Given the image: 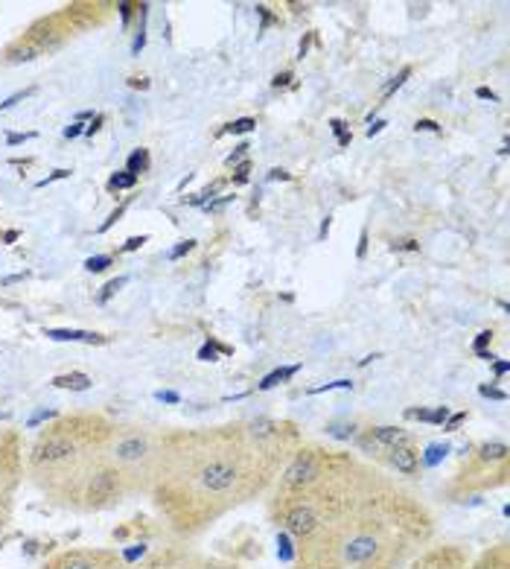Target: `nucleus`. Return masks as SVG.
<instances>
[{
  "instance_id": "f257e3e1",
  "label": "nucleus",
  "mask_w": 510,
  "mask_h": 569,
  "mask_svg": "<svg viewBox=\"0 0 510 569\" xmlns=\"http://www.w3.org/2000/svg\"><path fill=\"white\" fill-rule=\"evenodd\" d=\"M111 429L100 418H68L47 427L30 456L27 470L47 499L64 508H79V493L102 459L109 445Z\"/></svg>"
},
{
  "instance_id": "f03ea898",
  "label": "nucleus",
  "mask_w": 510,
  "mask_h": 569,
  "mask_svg": "<svg viewBox=\"0 0 510 569\" xmlns=\"http://www.w3.org/2000/svg\"><path fill=\"white\" fill-rule=\"evenodd\" d=\"M126 497H132L129 479L123 470L114 468L109 459H102L97 468L88 473L82 493H79L77 511H109V508L120 506Z\"/></svg>"
},
{
  "instance_id": "7ed1b4c3",
  "label": "nucleus",
  "mask_w": 510,
  "mask_h": 569,
  "mask_svg": "<svg viewBox=\"0 0 510 569\" xmlns=\"http://www.w3.org/2000/svg\"><path fill=\"white\" fill-rule=\"evenodd\" d=\"M330 470V461L321 456L318 450H301L294 456L292 461L287 465V470L280 473V485H278V499L283 497H294V493H303L307 488L321 479V476Z\"/></svg>"
},
{
  "instance_id": "20e7f679",
  "label": "nucleus",
  "mask_w": 510,
  "mask_h": 569,
  "mask_svg": "<svg viewBox=\"0 0 510 569\" xmlns=\"http://www.w3.org/2000/svg\"><path fill=\"white\" fill-rule=\"evenodd\" d=\"M41 569H129L123 555L111 549H64L53 555L50 561L41 563Z\"/></svg>"
},
{
  "instance_id": "39448f33",
  "label": "nucleus",
  "mask_w": 510,
  "mask_h": 569,
  "mask_svg": "<svg viewBox=\"0 0 510 569\" xmlns=\"http://www.w3.org/2000/svg\"><path fill=\"white\" fill-rule=\"evenodd\" d=\"M388 465H391L397 473L409 476V479H414V476L420 473V456L411 445L397 447V450H388Z\"/></svg>"
},
{
  "instance_id": "423d86ee",
  "label": "nucleus",
  "mask_w": 510,
  "mask_h": 569,
  "mask_svg": "<svg viewBox=\"0 0 510 569\" xmlns=\"http://www.w3.org/2000/svg\"><path fill=\"white\" fill-rule=\"evenodd\" d=\"M371 438L377 441L379 447H382V452L411 445V436L402 427H377V429H371Z\"/></svg>"
},
{
  "instance_id": "0eeeda50",
  "label": "nucleus",
  "mask_w": 510,
  "mask_h": 569,
  "mask_svg": "<svg viewBox=\"0 0 510 569\" xmlns=\"http://www.w3.org/2000/svg\"><path fill=\"white\" fill-rule=\"evenodd\" d=\"M479 461L481 465H502V461H508V445H504V441H490V445H481Z\"/></svg>"
},
{
  "instance_id": "6e6552de",
  "label": "nucleus",
  "mask_w": 510,
  "mask_h": 569,
  "mask_svg": "<svg viewBox=\"0 0 510 569\" xmlns=\"http://www.w3.org/2000/svg\"><path fill=\"white\" fill-rule=\"evenodd\" d=\"M47 336L56 342H106L102 336L86 333V330H47Z\"/></svg>"
},
{
  "instance_id": "1a4fd4ad",
  "label": "nucleus",
  "mask_w": 510,
  "mask_h": 569,
  "mask_svg": "<svg viewBox=\"0 0 510 569\" xmlns=\"http://www.w3.org/2000/svg\"><path fill=\"white\" fill-rule=\"evenodd\" d=\"M56 389H70V391H86L91 389V377L82 375V371H73V375H62L53 380Z\"/></svg>"
},
{
  "instance_id": "9d476101",
  "label": "nucleus",
  "mask_w": 510,
  "mask_h": 569,
  "mask_svg": "<svg viewBox=\"0 0 510 569\" xmlns=\"http://www.w3.org/2000/svg\"><path fill=\"white\" fill-rule=\"evenodd\" d=\"M301 371V366H289V368H278V371H271L269 377H263V382H260V389H274L278 382H287L289 377H294Z\"/></svg>"
},
{
  "instance_id": "9b49d317",
  "label": "nucleus",
  "mask_w": 510,
  "mask_h": 569,
  "mask_svg": "<svg viewBox=\"0 0 510 569\" xmlns=\"http://www.w3.org/2000/svg\"><path fill=\"white\" fill-rule=\"evenodd\" d=\"M9 522H12V493H0V543H3Z\"/></svg>"
},
{
  "instance_id": "f8f14e48",
  "label": "nucleus",
  "mask_w": 510,
  "mask_h": 569,
  "mask_svg": "<svg viewBox=\"0 0 510 569\" xmlns=\"http://www.w3.org/2000/svg\"><path fill=\"white\" fill-rule=\"evenodd\" d=\"M149 170V152L147 149H134L132 156H129V164H126V172H132V176H140V172Z\"/></svg>"
},
{
  "instance_id": "ddd939ff",
  "label": "nucleus",
  "mask_w": 510,
  "mask_h": 569,
  "mask_svg": "<svg viewBox=\"0 0 510 569\" xmlns=\"http://www.w3.org/2000/svg\"><path fill=\"white\" fill-rule=\"evenodd\" d=\"M409 418H420V421H429V423H443L449 418V409L447 406L434 409V412H426V409H409Z\"/></svg>"
},
{
  "instance_id": "4468645a",
  "label": "nucleus",
  "mask_w": 510,
  "mask_h": 569,
  "mask_svg": "<svg viewBox=\"0 0 510 569\" xmlns=\"http://www.w3.org/2000/svg\"><path fill=\"white\" fill-rule=\"evenodd\" d=\"M134 184H138V176H132V172H126V170L114 172L109 181L111 190H129V188H134Z\"/></svg>"
},
{
  "instance_id": "2eb2a0df",
  "label": "nucleus",
  "mask_w": 510,
  "mask_h": 569,
  "mask_svg": "<svg viewBox=\"0 0 510 569\" xmlns=\"http://www.w3.org/2000/svg\"><path fill=\"white\" fill-rule=\"evenodd\" d=\"M411 77V68H402L400 73H397L394 79H391V82H388V86H382V91H379V97H382V100H388V97L394 94L397 88H402L406 86V79Z\"/></svg>"
},
{
  "instance_id": "dca6fc26",
  "label": "nucleus",
  "mask_w": 510,
  "mask_h": 569,
  "mask_svg": "<svg viewBox=\"0 0 510 569\" xmlns=\"http://www.w3.org/2000/svg\"><path fill=\"white\" fill-rule=\"evenodd\" d=\"M447 452H449L447 445H432V447H429V450H426L423 461H426V465H429V468H432V465H438V461H441L443 456H447Z\"/></svg>"
},
{
  "instance_id": "f3484780",
  "label": "nucleus",
  "mask_w": 510,
  "mask_h": 569,
  "mask_svg": "<svg viewBox=\"0 0 510 569\" xmlns=\"http://www.w3.org/2000/svg\"><path fill=\"white\" fill-rule=\"evenodd\" d=\"M254 126H257L254 118H240V120H233V123L228 126V132H231V134H248L251 129H254Z\"/></svg>"
},
{
  "instance_id": "a211bd4d",
  "label": "nucleus",
  "mask_w": 510,
  "mask_h": 569,
  "mask_svg": "<svg viewBox=\"0 0 510 569\" xmlns=\"http://www.w3.org/2000/svg\"><path fill=\"white\" fill-rule=\"evenodd\" d=\"M109 266H111V254H100V258L86 260L88 272H102V269H109Z\"/></svg>"
},
{
  "instance_id": "6ab92c4d",
  "label": "nucleus",
  "mask_w": 510,
  "mask_h": 569,
  "mask_svg": "<svg viewBox=\"0 0 510 569\" xmlns=\"http://www.w3.org/2000/svg\"><path fill=\"white\" fill-rule=\"evenodd\" d=\"M217 351L228 353V348H222V345H219V342H208L199 351V359H204V362H213V359H217Z\"/></svg>"
},
{
  "instance_id": "aec40b11",
  "label": "nucleus",
  "mask_w": 510,
  "mask_h": 569,
  "mask_svg": "<svg viewBox=\"0 0 510 569\" xmlns=\"http://www.w3.org/2000/svg\"><path fill=\"white\" fill-rule=\"evenodd\" d=\"M123 283H126V278H117V281L106 283V287H102V292H100V296H97V301H100V305H102V301H109V298L114 296L117 289L123 287Z\"/></svg>"
},
{
  "instance_id": "412c9836",
  "label": "nucleus",
  "mask_w": 510,
  "mask_h": 569,
  "mask_svg": "<svg viewBox=\"0 0 510 569\" xmlns=\"http://www.w3.org/2000/svg\"><path fill=\"white\" fill-rule=\"evenodd\" d=\"M330 436H336V438H350L353 436V423H330Z\"/></svg>"
},
{
  "instance_id": "4be33fe9",
  "label": "nucleus",
  "mask_w": 510,
  "mask_h": 569,
  "mask_svg": "<svg viewBox=\"0 0 510 569\" xmlns=\"http://www.w3.org/2000/svg\"><path fill=\"white\" fill-rule=\"evenodd\" d=\"M196 249V240H187L181 242V246H176V249L170 251V260H178V258H184L187 251H193Z\"/></svg>"
},
{
  "instance_id": "5701e85b",
  "label": "nucleus",
  "mask_w": 510,
  "mask_h": 569,
  "mask_svg": "<svg viewBox=\"0 0 510 569\" xmlns=\"http://www.w3.org/2000/svg\"><path fill=\"white\" fill-rule=\"evenodd\" d=\"M353 382L350 380H336V382H327V386H318V389H312V395H321V391H330V389H350Z\"/></svg>"
},
{
  "instance_id": "b1692460",
  "label": "nucleus",
  "mask_w": 510,
  "mask_h": 569,
  "mask_svg": "<svg viewBox=\"0 0 510 569\" xmlns=\"http://www.w3.org/2000/svg\"><path fill=\"white\" fill-rule=\"evenodd\" d=\"M479 569H508V558H504V552H499V558H488V561L481 563Z\"/></svg>"
},
{
  "instance_id": "393cba45",
  "label": "nucleus",
  "mask_w": 510,
  "mask_h": 569,
  "mask_svg": "<svg viewBox=\"0 0 510 569\" xmlns=\"http://www.w3.org/2000/svg\"><path fill=\"white\" fill-rule=\"evenodd\" d=\"M246 152H248V143H240V147L233 149V156H228V167L240 164L242 158H246Z\"/></svg>"
},
{
  "instance_id": "a878e982",
  "label": "nucleus",
  "mask_w": 510,
  "mask_h": 569,
  "mask_svg": "<svg viewBox=\"0 0 510 569\" xmlns=\"http://www.w3.org/2000/svg\"><path fill=\"white\" fill-rule=\"evenodd\" d=\"M490 339H493V333H490V330H484V333H479V339H476V345H472V348H476V353L484 351V345H488Z\"/></svg>"
},
{
  "instance_id": "bb28decb",
  "label": "nucleus",
  "mask_w": 510,
  "mask_h": 569,
  "mask_svg": "<svg viewBox=\"0 0 510 569\" xmlns=\"http://www.w3.org/2000/svg\"><path fill=\"white\" fill-rule=\"evenodd\" d=\"M414 129H418V132H438L441 126L434 123V120H418V126H414Z\"/></svg>"
},
{
  "instance_id": "cd10ccee",
  "label": "nucleus",
  "mask_w": 510,
  "mask_h": 569,
  "mask_svg": "<svg viewBox=\"0 0 510 569\" xmlns=\"http://www.w3.org/2000/svg\"><path fill=\"white\" fill-rule=\"evenodd\" d=\"M400 249V251H418L420 246L414 240H400V242H394V251Z\"/></svg>"
},
{
  "instance_id": "c85d7f7f",
  "label": "nucleus",
  "mask_w": 510,
  "mask_h": 569,
  "mask_svg": "<svg viewBox=\"0 0 510 569\" xmlns=\"http://www.w3.org/2000/svg\"><path fill=\"white\" fill-rule=\"evenodd\" d=\"M481 395H484V398H493V400H504V391L490 389V386H484V389H481Z\"/></svg>"
},
{
  "instance_id": "c756f323",
  "label": "nucleus",
  "mask_w": 510,
  "mask_h": 569,
  "mask_svg": "<svg viewBox=\"0 0 510 569\" xmlns=\"http://www.w3.org/2000/svg\"><path fill=\"white\" fill-rule=\"evenodd\" d=\"M27 94H30V91H18V94L9 97L7 102H0V109H9V106H16V102H18V100H23V97H27Z\"/></svg>"
},
{
  "instance_id": "7c9ffc66",
  "label": "nucleus",
  "mask_w": 510,
  "mask_h": 569,
  "mask_svg": "<svg viewBox=\"0 0 510 569\" xmlns=\"http://www.w3.org/2000/svg\"><path fill=\"white\" fill-rule=\"evenodd\" d=\"M143 242H147V237H132V240L126 242L123 246V251H134V249H140V246H143Z\"/></svg>"
},
{
  "instance_id": "2f4dec72",
  "label": "nucleus",
  "mask_w": 510,
  "mask_h": 569,
  "mask_svg": "<svg viewBox=\"0 0 510 569\" xmlns=\"http://www.w3.org/2000/svg\"><path fill=\"white\" fill-rule=\"evenodd\" d=\"M467 421V415L461 412V415H452V418H449V423H447V429H456V427H461V423Z\"/></svg>"
},
{
  "instance_id": "473e14b6",
  "label": "nucleus",
  "mask_w": 510,
  "mask_h": 569,
  "mask_svg": "<svg viewBox=\"0 0 510 569\" xmlns=\"http://www.w3.org/2000/svg\"><path fill=\"white\" fill-rule=\"evenodd\" d=\"M79 134H82V126H79V123H73V126H68V129H64V138H79Z\"/></svg>"
},
{
  "instance_id": "72a5a7b5",
  "label": "nucleus",
  "mask_w": 510,
  "mask_h": 569,
  "mask_svg": "<svg viewBox=\"0 0 510 569\" xmlns=\"http://www.w3.org/2000/svg\"><path fill=\"white\" fill-rule=\"evenodd\" d=\"M158 398L167 400V403H178V400H181V398H178V395H176V391H158Z\"/></svg>"
},
{
  "instance_id": "f704fd0d",
  "label": "nucleus",
  "mask_w": 510,
  "mask_h": 569,
  "mask_svg": "<svg viewBox=\"0 0 510 569\" xmlns=\"http://www.w3.org/2000/svg\"><path fill=\"white\" fill-rule=\"evenodd\" d=\"M476 94H479L481 100H490V102L496 100V94H493V91H490V88H479V91H476Z\"/></svg>"
},
{
  "instance_id": "c9c22d12",
  "label": "nucleus",
  "mask_w": 510,
  "mask_h": 569,
  "mask_svg": "<svg viewBox=\"0 0 510 569\" xmlns=\"http://www.w3.org/2000/svg\"><path fill=\"white\" fill-rule=\"evenodd\" d=\"M27 138H32V134H9V143L16 147V143H23V141H27Z\"/></svg>"
},
{
  "instance_id": "e433bc0d",
  "label": "nucleus",
  "mask_w": 510,
  "mask_h": 569,
  "mask_svg": "<svg viewBox=\"0 0 510 569\" xmlns=\"http://www.w3.org/2000/svg\"><path fill=\"white\" fill-rule=\"evenodd\" d=\"M382 129H386V120H377V123H373L371 129H368V134H371V138H373V134L382 132Z\"/></svg>"
},
{
  "instance_id": "4c0bfd02",
  "label": "nucleus",
  "mask_w": 510,
  "mask_h": 569,
  "mask_svg": "<svg viewBox=\"0 0 510 569\" xmlns=\"http://www.w3.org/2000/svg\"><path fill=\"white\" fill-rule=\"evenodd\" d=\"M289 79H292V73H280V77L274 79V86H289Z\"/></svg>"
},
{
  "instance_id": "58836bf2",
  "label": "nucleus",
  "mask_w": 510,
  "mask_h": 569,
  "mask_svg": "<svg viewBox=\"0 0 510 569\" xmlns=\"http://www.w3.org/2000/svg\"><path fill=\"white\" fill-rule=\"evenodd\" d=\"M271 179H280V181H287V179H289V172H283V170H271Z\"/></svg>"
},
{
  "instance_id": "ea45409f",
  "label": "nucleus",
  "mask_w": 510,
  "mask_h": 569,
  "mask_svg": "<svg viewBox=\"0 0 510 569\" xmlns=\"http://www.w3.org/2000/svg\"><path fill=\"white\" fill-rule=\"evenodd\" d=\"M508 362H496V375H504V371H508Z\"/></svg>"
},
{
  "instance_id": "a19ab883",
  "label": "nucleus",
  "mask_w": 510,
  "mask_h": 569,
  "mask_svg": "<svg viewBox=\"0 0 510 569\" xmlns=\"http://www.w3.org/2000/svg\"><path fill=\"white\" fill-rule=\"evenodd\" d=\"M327 231H330V219H324V222H321V240L327 237Z\"/></svg>"
},
{
  "instance_id": "79ce46f5",
  "label": "nucleus",
  "mask_w": 510,
  "mask_h": 569,
  "mask_svg": "<svg viewBox=\"0 0 510 569\" xmlns=\"http://www.w3.org/2000/svg\"><path fill=\"white\" fill-rule=\"evenodd\" d=\"M0 418H7V415H3V412H0Z\"/></svg>"
}]
</instances>
